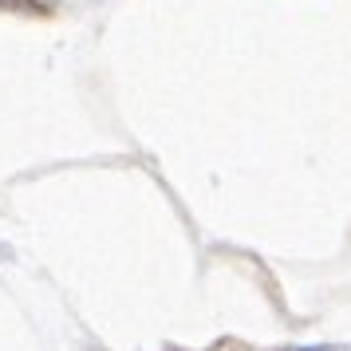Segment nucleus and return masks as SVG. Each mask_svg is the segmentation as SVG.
I'll list each match as a JSON object with an SVG mask.
<instances>
[{
  "label": "nucleus",
  "instance_id": "nucleus-1",
  "mask_svg": "<svg viewBox=\"0 0 351 351\" xmlns=\"http://www.w3.org/2000/svg\"><path fill=\"white\" fill-rule=\"evenodd\" d=\"M304 351H351V348H304Z\"/></svg>",
  "mask_w": 351,
  "mask_h": 351
}]
</instances>
